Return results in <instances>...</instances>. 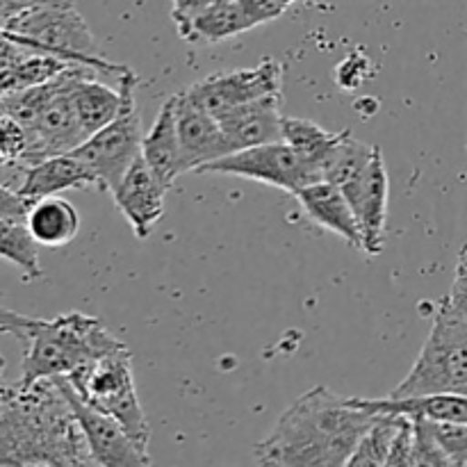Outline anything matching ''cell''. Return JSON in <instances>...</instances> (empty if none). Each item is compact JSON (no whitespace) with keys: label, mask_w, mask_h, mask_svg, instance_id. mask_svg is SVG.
I'll return each instance as SVG.
<instances>
[{"label":"cell","mask_w":467,"mask_h":467,"mask_svg":"<svg viewBox=\"0 0 467 467\" xmlns=\"http://www.w3.org/2000/svg\"><path fill=\"white\" fill-rule=\"evenodd\" d=\"M374 418V410L356 409L327 386H317L283 410L272 433L258 442L254 459L278 467L347 465Z\"/></svg>","instance_id":"1"},{"label":"cell","mask_w":467,"mask_h":467,"mask_svg":"<svg viewBox=\"0 0 467 467\" xmlns=\"http://www.w3.org/2000/svg\"><path fill=\"white\" fill-rule=\"evenodd\" d=\"M0 465H94L76 415L53 379L0 381Z\"/></svg>","instance_id":"2"},{"label":"cell","mask_w":467,"mask_h":467,"mask_svg":"<svg viewBox=\"0 0 467 467\" xmlns=\"http://www.w3.org/2000/svg\"><path fill=\"white\" fill-rule=\"evenodd\" d=\"M18 340L26 345L18 381L26 388L44 379L67 377L89 360L126 347L99 317L82 313L57 315L53 319L32 317Z\"/></svg>","instance_id":"3"},{"label":"cell","mask_w":467,"mask_h":467,"mask_svg":"<svg viewBox=\"0 0 467 467\" xmlns=\"http://www.w3.org/2000/svg\"><path fill=\"white\" fill-rule=\"evenodd\" d=\"M82 68L91 67L76 64L44 85L3 96L5 112L26 128L30 140V164L50 155L68 153L87 140L71 99L73 80Z\"/></svg>","instance_id":"4"},{"label":"cell","mask_w":467,"mask_h":467,"mask_svg":"<svg viewBox=\"0 0 467 467\" xmlns=\"http://www.w3.org/2000/svg\"><path fill=\"white\" fill-rule=\"evenodd\" d=\"M3 27L16 44L26 48L59 55L68 62L85 64L117 80L128 71L126 64H114L100 57L99 44L73 3L27 9L9 18Z\"/></svg>","instance_id":"5"},{"label":"cell","mask_w":467,"mask_h":467,"mask_svg":"<svg viewBox=\"0 0 467 467\" xmlns=\"http://www.w3.org/2000/svg\"><path fill=\"white\" fill-rule=\"evenodd\" d=\"M67 381L82 401L117 420L141 451H149L150 427L132 377V356L128 347L89 360L67 374Z\"/></svg>","instance_id":"6"},{"label":"cell","mask_w":467,"mask_h":467,"mask_svg":"<svg viewBox=\"0 0 467 467\" xmlns=\"http://www.w3.org/2000/svg\"><path fill=\"white\" fill-rule=\"evenodd\" d=\"M463 388H467V317L442 299L418 360L390 397L404 400L436 392H459Z\"/></svg>","instance_id":"7"},{"label":"cell","mask_w":467,"mask_h":467,"mask_svg":"<svg viewBox=\"0 0 467 467\" xmlns=\"http://www.w3.org/2000/svg\"><path fill=\"white\" fill-rule=\"evenodd\" d=\"M137 85H140V78L132 68H128L119 78L121 108L117 117L99 132L87 137L78 149H73L78 158L89 164L100 192H112V187L121 181L123 173L141 153L144 135H141L140 112H137Z\"/></svg>","instance_id":"8"},{"label":"cell","mask_w":467,"mask_h":467,"mask_svg":"<svg viewBox=\"0 0 467 467\" xmlns=\"http://www.w3.org/2000/svg\"><path fill=\"white\" fill-rule=\"evenodd\" d=\"M283 78H285V67L278 59L265 57L251 68H237V71L203 78L181 94L219 119L233 108H240L251 100L281 94Z\"/></svg>","instance_id":"9"},{"label":"cell","mask_w":467,"mask_h":467,"mask_svg":"<svg viewBox=\"0 0 467 467\" xmlns=\"http://www.w3.org/2000/svg\"><path fill=\"white\" fill-rule=\"evenodd\" d=\"M196 173H223V176L249 178V181L265 182V185L278 187V190L290 192V194H295L304 185L322 181L283 140L233 150V153L201 167Z\"/></svg>","instance_id":"10"},{"label":"cell","mask_w":467,"mask_h":467,"mask_svg":"<svg viewBox=\"0 0 467 467\" xmlns=\"http://www.w3.org/2000/svg\"><path fill=\"white\" fill-rule=\"evenodd\" d=\"M55 386L62 390L76 415L80 431L85 436L87 447L94 465H149V451H141L130 436L123 431L121 424L109 418L103 410L94 409L82 401L67 381V377H55Z\"/></svg>","instance_id":"11"},{"label":"cell","mask_w":467,"mask_h":467,"mask_svg":"<svg viewBox=\"0 0 467 467\" xmlns=\"http://www.w3.org/2000/svg\"><path fill=\"white\" fill-rule=\"evenodd\" d=\"M340 190L345 192L358 222L360 240H363L360 249L368 255H379L386 244L388 199H390V181L379 146L368 167Z\"/></svg>","instance_id":"12"},{"label":"cell","mask_w":467,"mask_h":467,"mask_svg":"<svg viewBox=\"0 0 467 467\" xmlns=\"http://www.w3.org/2000/svg\"><path fill=\"white\" fill-rule=\"evenodd\" d=\"M164 192L167 187L150 171L141 153L112 187L114 203L140 240H146L153 233L155 223L164 217Z\"/></svg>","instance_id":"13"},{"label":"cell","mask_w":467,"mask_h":467,"mask_svg":"<svg viewBox=\"0 0 467 467\" xmlns=\"http://www.w3.org/2000/svg\"><path fill=\"white\" fill-rule=\"evenodd\" d=\"M176 123L185 173L199 171L205 164L233 153L219 119L187 100L182 94H176Z\"/></svg>","instance_id":"14"},{"label":"cell","mask_w":467,"mask_h":467,"mask_svg":"<svg viewBox=\"0 0 467 467\" xmlns=\"http://www.w3.org/2000/svg\"><path fill=\"white\" fill-rule=\"evenodd\" d=\"M223 135L231 141L233 150L251 149V146L272 144L283 140L281 94L265 96L251 103L233 108L219 117Z\"/></svg>","instance_id":"15"},{"label":"cell","mask_w":467,"mask_h":467,"mask_svg":"<svg viewBox=\"0 0 467 467\" xmlns=\"http://www.w3.org/2000/svg\"><path fill=\"white\" fill-rule=\"evenodd\" d=\"M87 187H99V181L89 164L78 158L73 150H68V153L50 155V158L23 169V182L18 192L30 203H35V201L53 196L57 192L87 190Z\"/></svg>","instance_id":"16"},{"label":"cell","mask_w":467,"mask_h":467,"mask_svg":"<svg viewBox=\"0 0 467 467\" xmlns=\"http://www.w3.org/2000/svg\"><path fill=\"white\" fill-rule=\"evenodd\" d=\"M296 201L304 208V213L319 223L327 231L336 233L342 240L349 242L354 249H360V228L356 222V214L347 201L345 192L328 181H315L295 192Z\"/></svg>","instance_id":"17"},{"label":"cell","mask_w":467,"mask_h":467,"mask_svg":"<svg viewBox=\"0 0 467 467\" xmlns=\"http://www.w3.org/2000/svg\"><path fill=\"white\" fill-rule=\"evenodd\" d=\"M141 155L150 171L158 176L164 187H171L181 173H185L182 164L181 140H178V123H176V96H169L160 108L150 130L141 141Z\"/></svg>","instance_id":"18"},{"label":"cell","mask_w":467,"mask_h":467,"mask_svg":"<svg viewBox=\"0 0 467 467\" xmlns=\"http://www.w3.org/2000/svg\"><path fill=\"white\" fill-rule=\"evenodd\" d=\"M347 401L356 409L374 410V413H395L409 415V418H427L433 420V422L467 424V392H436V395L404 397V400L351 397Z\"/></svg>","instance_id":"19"},{"label":"cell","mask_w":467,"mask_h":467,"mask_svg":"<svg viewBox=\"0 0 467 467\" xmlns=\"http://www.w3.org/2000/svg\"><path fill=\"white\" fill-rule=\"evenodd\" d=\"M26 223L36 244L59 249V246H67L68 242L76 240L78 231H80V214H78L76 205L68 203L62 196L53 194L44 196L30 205Z\"/></svg>","instance_id":"20"},{"label":"cell","mask_w":467,"mask_h":467,"mask_svg":"<svg viewBox=\"0 0 467 467\" xmlns=\"http://www.w3.org/2000/svg\"><path fill=\"white\" fill-rule=\"evenodd\" d=\"M91 73L94 68H82L71 87L73 108L85 137H91L108 126L121 108V89L103 85Z\"/></svg>","instance_id":"21"},{"label":"cell","mask_w":467,"mask_h":467,"mask_svg":"<svg viewBox=\"0 0 467 467\" xmlns=\"http://www.w3.org/2000/svg\"><path fill=\"white\" fill-rule=\"evenodd\" d=\"M254 23L242 9L240 0H214L187 26L181 36L192 44H217L251 30Z\"/></svg>","instance_id":"22"},{"label":"cell","mask_w":467,"mask_h":467,"mask_svg":"<svg viewBox=\"0 0 467 467\" xmlns=\"http://www.w3.org/2000/svg\"><path fill=\"white\" fill-rule=\"evenodd\" d=\"M340 132H331L319 123L301 117H283V141L322 178V167L336 149Z\"/></svg>","instance_id":"23"},{"label":"cell","mask_w":467,"mask_h":467,"mask_svg":"<svg viewBox=\"0 0 467 467\" xmlns=\"http://www.w3.org/2000/svg\"><path fill=\"white\" fill-rule=\"evenodd\" d=\"M71 67H76V62H68V59L59 57V55L27 50L18 62H14L7 71L0 73V96L16 94V91L44 85V82L62 76Z\"/></svg>","instance_id":"24"},{"label":"cell","mask_w":467,"mask_h":467,"mask_svg":"<svg viewBox=\"0 0 467 467\" xmlns=\"http://www.w3.org/2000/svg\"><path fill=\"white\" fill-rule=\"evenodd\" d=\"M0 260L12 263L26 283L39 281L44 276L39 244L23 219H0Z\"/></svg>","instance_id":"25"},{"label":"cell","mask_w":467,"mask_h":467,"mask_svg":"<svg viewBox=\"0 0 467 467\" xmlns=\"http://www.w3.org/2000/svg\"><path fill=\"white\" fill-rule=\"evenodd\" d=\"M377 146H369L365 141L356 140L351 130H342L336 149L331 150L328 160L322 167V181L336 182L337 187L354 181L360 171L369 164Z\"/></svg>","instance_id":"26"},{"label":"cell","mask_w":467,"mask_h":467,"mask_svg":"<svg viewBox=\"0 0 467 467\" xmlns=\"http://www.w3.org/2000/svg\"><path fill=\"white\" fill-rule=\"evenodd\" d=\"M401 415L395 413H377L374 422L369 424L368 431L356 445V451L351 454L349 463L351 467L360 465H386L388 454H390L392 441H395L397 431H400Z\"/></svg>","instance_id":"27"},{"label":"cell","mask_w":467,"mask_h":467,"mask_svg":"<svg viewBox=\"0 0 467 467\" xmlns=\"http://www.w3.org/2000/svg\"><path fill=\"white\" fill-rule=\"evenodd\" d=\"M30 164V140L12 114L0 112V167L26 169Z\"/></svg>","instance_id":"28"},{"label":"cell","mask_w":467,"mask_h":467,"mask_svg":"<svg viewBox=\"0 0 467 467\" xmlns=\"http://www.w3.org/2000/svg\"><path fill=\"white\" fill-rule=\"evenodd\" d=\"M429 424L450 463L467 465V424L433 422V420H429Z\"/></svg>","instance_id":"29"},{"label":"cell","mask_w":467,"mask_h":467,"mask_svg":"<svg viewBox=\"0 0 467 467\" xmlns=\"http://www.w3.org/2000/svg\"><path fill=\"white\" fill-rule=\"evenodd\" d=\"M415 424V445H413V465H451L445 451L438 445L427 418H413Z\"/></svg>","instance_id":"30"},{"label":"cell","mask_w":467,"mask_h":467,"mask_svg":"<svg viewBox=\"0 0 467 467\" xmlns=\"http://www.w3.org/2000/svg\"><path fill=\"white\" fill-rule=\"evenodd\" d=\"M413 445H415V424L413 418L401 415L400 431L392 441L390 454H388L386 465H413Z\"/></svg>","instance_id":"31"},{"label":"cell","mask_w":467,"mask_h":467,"mask_svg":"<svg viewBox=\"0 0 467 467\" xmlns=\"http://www.w3.org/2000/svg\"><path fill=\"white\" fill-rule=\"evenodd\" d=\"M445 299H447V304L456 310V313L465 315L467 317V242L463 244V249L459 251L454 283H451V290Z\"/></svg>","instance_id":"32"},{"label":"cell","mask_w":467,"mask_h":467,"mask_svg":"<svg viewBox=\"0 0 467 467\" xmlns=\"http://www.w3.org/2000/svg\"><path fill=\"white\" fill-rule=\"evenodd\" d=\"M30 205L32 203L26 196H21V192L9 190L0 182V219H23L26 222Z\"/></svg>","instance_id":"33"},{"label":"cell","mask_w":467,"mask_h":467,"mask_svg":"<svg viewBox=\"0 0 467 467\" xmlns=\"http://www.w3.org/2000/svg\"><path fill=\"white\" fill-rule=\"evenodd\" d=\"M213 3L214 0H173L171 16H173V23H176V27H178V35H181V32H185L187 26H190V23L194 21V18Z\"/></svg>","instance_id":"34"},{"label":"cell","mask_w":467,"mask_h":467,"mask_svg":"<svg viewBox=\"0 0 467 467\" xmlns=\"http://www.w3.org/2000/svg\"><path fill=\"white\" fill-rule=\"evenodd\" d=\"M240 5L246 12V16L251 18L254 27L265 26V23L274 21V18H278L285 12V9L278 7L274 0H240Z\"/></svg>","instance_id":"35"},{"label":"cell","mask_w":467,"mask_h":467,"mask_svg":"<svg viewBox=\"0 0 467 467\" xmlns=\"http://www.w3.org/2000/svg\"><path fill=\"white\" fill-rule=\"evenodd\" d=\"M73 0H0V27L14 18L16 14L27 12V9L44 7V5H68Z\"/></svg>","instance_id":"36"},{"label":"cell","mask_w":467,"mask_h":467,"mask_svg":"<svg viewBox=\"0 0 467 467\" xmlns=\"http://www.w3.org/2000/svg\"><path fill=\"white\" fill-rule=\"evenodd\" d=\"M274 3H276L281 9H287L292 3H296V0H274Z\"/></svg>","instance_id":"37"},{"label":"cell","mask_w":467,"mask_h":467,"mask_svg":"<svg viewBox=\"0 0 467 467\" xmlns=\"http://www.w3.org/2000/svg\"><path fill=\"white\" fill-rule=\"evenodd\" d=\"M3 372H5V356L3 351H0V381H3Z\"/></svg>","instance_id":"38"},{"label":"cell","mask_w":467,"mask_h":467,"mask_svg":"<svg viewBox=\"0 0 467 467\" xmlns=\"http://www.w3.org/2000/svg\"><path fill=\"white\" fill-rule=\"evenodd\" d=\"M459 392H467V388H463V390H459Z\"/></svg>","instance_id":"39"}]
</instances>
